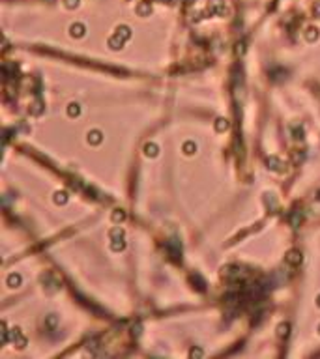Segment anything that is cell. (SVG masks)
<instances>
[{"instance_id":"obj_9","label":"cell","mask_w":320,"mask_h":359,"mask_svg":"<svg viewBox=\"0 0 320 359\" xmlns=\"http://www.w3.org/2000/svg\"><path fill=\"white\" fill-rule=\"evenodd\" d=\"M120 219H124V213H114V221H120Z\"/></svg>"},{"instance_id":"obj_5","label":"cell","mask_w":320,"mask_h":359,"mask_svg":"<svg viewBox=\"0 0 320 359\" xmlns=\"http://www.w3.org/2000/svg\"><path fill=\"white\" fill-rule=\"evenodd\" d=\"M73 36H83V26H73Z\"/></svg>"},{"instance_id":"obj_2","label":"cell","mask_w":320,"mask_h":359,"mask_svg":"<svg viewBox=\"0 0 320 359\" xmlns=\"http://www.w3.org/2000/svg\"><path fill=\"white\" fill-rule=\"evenodd\" d=\"M12 341H13L19 348H23V346L26 344V339H25L23 335H21V331H19V329H13V331H12Z\"/></svg>"},{"instance_id":"obj_6","label":"cell","mask_w":320,"mask_h":359,"mask_svg":"<svg viewBox=\"0 0 320 359\" xmlns=\"http://www.w3.org/2000/svg\"><path fill=\"white\" fill-rule=\"evenodd\" d=\"M146 154H148V155H156V146H153V144L150 146V144H148V146H146Z\"/></svg>"},{"instance_id":"obj_7","label":"cell","mask_w":320,"mask_h":359,"mask_svg":"<svg viewBox=\"0 0 320 359\" xmlns=\"http://www.w3.org/2000/svg\"><path fill=\"white\" fill-rule=\"evenodd\" d=\"M69 114L73 116V114H79V108H77V105H71L69 107Z\"/></svg>"},{"instance_id":"obj_4","label":"cell","mask_w":320,"mask_h":359,"mask_svg":"<svg viewBox=\"0 0 320 359\" xmlns=\"http://www.w3.org/2000/svg\"><path fill=\"white\" fill-rule=\"evenodd\" d=\"M288 335V324H281L279 325V337H286Z\"/></svg>"},{"instance_id":"obj_10","label":"cell","mask_w":320,"mask_h":359,"mask_svg":"<svg viewBox=\"0 0 320 359\" xmlns=\"http://www.w3.org/2000/svg\"><path fill=\"white\" fill-rule=\"evenodd\" d=\"M318 305H320V298H318Z\"/></svg>"},{"instance_id":"obj_3","label":"cell","mask_w":320,"mask_h":359,"mask_svg":"<svg viewBox=\"0 0 320 359\" xmlns=\"http://www.w3.org/2000/svg\"><path fill=\"white\" fill-rule=\"evenodd\" d=\"M8 282H9V286H15V284H19V282H21V277L19 275H9Z\"/></svg>"},{"instance_id":"obj_8","label":"cell","mask_w":320,"mask_h":359,"mask_svg":"<svg viewBox=\"0 0 320 359\" xmlns=\"http://www.w3.org/2000/svg\"><path fill=\"white\" fill-rule=\"evenodd\" d=\"M56 197H58V198H56V202H66V194H64V193L56 194Z\"/></svg>"},{"instance_id":"obj_1","label":"cell","mask_w":320,"mask_h":359,"mask_svg":"<svg viewBox=\"0 0 320 359\" xmlns=\"http://www.w3.org/2000/svg\"><path fill=\"white\" fill-rule=\"evenodd\" d=\"M286 262L292 264V266L300 264L301 262V253L300 251H288V254H286Z\"/></svg>"}]
</instances>
